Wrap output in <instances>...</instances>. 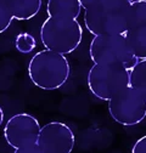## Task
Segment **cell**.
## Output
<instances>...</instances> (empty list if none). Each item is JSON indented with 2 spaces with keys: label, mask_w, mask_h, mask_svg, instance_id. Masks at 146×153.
Masks as SVG:
<instances>
[{
  "label": "cell",
  "mask_w": 146,
  "mask_h": 153,
  "mask_svg": "<svg viewBox=\"0 0 146 153\" xmlns=\"http://www.w3.org/2000/svg\"><path fill=\"white\" fill-rule=\"evenodd\" d=\"M36 46L35 38L29 33H20L15 39V48L21 53H29Z\"/></svg>",
  "instance_id": "5bb4252c"
},
{
  "label": "cell",
  "mask_w": 146,
  "mask_h": 153,
  "mask_svg": "<svg viewBox=\"0 0 146 153\" xmlns=\"http://www.w3.org/2000/svg\"><path fill=\"white\" fill-rule=\"evenodd\" d=\"M124 1H127V3H133V1H135V0H124Z\"/></svg>",
  "instance_id": "ffe728a7"
},
{
  "label": "cell",
  "mask_w": 146,
  "mask_h": 153,
  "mask_svg": "<svg viewBox=\"0 0 146 153\" xmlns=\"http://www.w3.org/2000/svg\"><path fill=\"white\" fill-rule=\"evenodd\" d=\"M107 1H110V0H79V3L84 10H89V9L100 6Z\"/></svg>",
  "instance_id": "e0dca14e"
},
{
  "label": "cell",
  "mask_w": 146,
  "mask_h": 153,
  "mask_svg": "<svg viewBox=\"0 0 146 153\" xmlns=\"http://www.w3.org/2000/svg\"><path fill=\"white\" fill-rule=\"evenodd\" d=\"M129 4L124 0H110L100 6L84 10L85 28L94 36L124 34L128 30Z\"/></svg>",
  "instance_id": "7a4b0ae2"
},
{
  "label": "cell",
  "mask_w": 146,
  "mask_h": 153,
  "mask_svg": "<svg viewBox=\"0 0 146 153\" xmlns=\"http://www.w3.org/2000/svg\"><path fill=\"white\" fill-rule=\"evenodd\" d=\"M132 153H146V135L135 141L132 147Z\"/></svg>",
  "instance_id": "2e32d148"
},
{
  "label": "cell",
  "mask_w": 146,
  "mask_h": 153,
  "mask_svg": "<svg viewBox=\"0 0 146 153\" xmlns=\"http://www.w3.org/2000/svg\"><path fill=\"white\" fill-rule=\"evenodd\" d=\"M3 3L17 21L32 20L42 9V0H3Z\"/></svg>",
  "instance_id": "9c48e42d"
},
{
  "label": "cell",
  "mask_w": 146,
  "mask_h": 153,
  "mask_svg": "<svg viewBox=\"0 0 146 153\" xmlns=\"http://www.w3.org/2000/svg\"><path fill=\"white\" fill-rule=\"evenodd\" d=\"M129 71L123 65H94L88 73V88L95 97L108 102L129 86Z\"/></svg>",
  "instance_id": "277c9868"
},
{
  "label": "cell",
  "mask_w": 146,
  "mask_h": 153,
  "mask_svg": "<svg viewBox=\"0 0 146 153\" xmlns=\"http://www.w3.org/2000/svg\"><path fill=\"white\" fill-rule=\"evenodd\" d=\"M146 26V0H135L128 9V28Z\"/></svg>",
  "instance_id": "4fadbf2b"
},
{
  "label": "cell",
  "mask_w": 146,
  "mask_h": 153,
  "mask_svg": "<svg viewBox=\"0 0 146 153\" xmlns=\"http://www.w3.org/2000/svg\"><path fill=\"white\" fill-rule=\"evenodd\" d=\"M3 122H4V111L1 107H0V126L3 125Z\"/></svg>",
  "instance_id": "d6986e66"
},
{
  "label": "cell",
  "mask_w": 146,
  "mask_h": 153,
  "mask_svg": "<svg viewBox=\"0 0 146 153\" xmlns=\"http://www.w3.org/2000/svg\"><path fill=\"white\" fill-rule=\"evenodd\" d=\"M12 20L13 18H12L10 11L5 6V4L0 0V34L4 33L5 30H7V28L10 27V25L12 22Z\"/></svg>",
  "instance_id": "9a60e30c"
},
{
  "label": "cell",
  "mask_w": 146,
  "mask_h": 153,
  "mask_svg": "<svg viewBox=\"0 0 146 153\" xmlns=\"http://www.w3.org/2000/svg\"><path fill=\"white\" fill-rule=\"evenodd\" d=\"M36 145L43 153H72L76 136L67 124L55 120L42 126Z\"/></svg>",
  "instance_id": "ba28073f"
},
{
  "label": "cell",
  "mask_w": 146,
  "mask_h": 153,
  "mask_svg": "<svg viewBox=\"0 0 146 153\" xmlns=\"http://www.w3.org/2000/svg\"><path fill=\"white\" fill-rule=\"evenodd\" d=\"M83 28L74 18L48 17L40 28V39L45 49L62 55L76 51L82 43Z\"/></svg>",
  "instance_id": "3957f363"
},
{
  "label": "cell",
  "mask_w": 146,
  "mask_h": 153,
  "mask_svg": "<svg viewBox=\"0 0 146 153\" xmlns=\"http://www.w3.org/2000/svg\"><path fill=\"white\" fill-rule=\"evenodd\" d=\"M69 73L71 67L66 56L48 49L38 51L28 63L31 82L46 91L62 88L69 78Z\"/></svg>",
  "instance_id": "6da1fadb"
},
{
  "label": "cell",
  "mask_w": 146,
  "mask_h": 153,
  "mask_svg": "<svg viewBox=\"0 0 146 153\" xmlns=\"http://www.w3.org/2000/svg\"><path fill=\"white\" fill-rule=\"evenodd\" d=\"M42 125L29 113H17L5 123L4 137L13 149L35 145L38 141Z\"/></svg>",
  "instance_id": "52a82bcc"
},
{
  "label": "cell",
  "mask_w": 146,
  "mask_h": 153,
  "mask_svg": "<svg viewBox=\"0 0 146 153\" xmlns=\"http://www.w3.org/2000/svg\"><path fill=\"white\" fill-rule=\"evenodd\" d=\"M79 0H48L46 12L50 17H66L77 20L82 11Z\"/></svg>",
  "instance_id": "30bf717a"
},
{
  "label": "cell",
  "mask_w": 146,
  "mask_h": 153,
  "mask_svg": "<svg viewBox=\"0 0 146 153\" xmlns=\"http://www.w3.org/2000/svg\"><path fill=\"white\" fill-rule=\"evenodd\" d=\"M13 153H43L42 149L38 147V145H32V146H27V147H23V148H18V149H15Z\"/></svg>",
  "instance_id": "ac0fdd59"
},
{
  "label": "cell",
  "mask_w": 146,
  "mask_h": 153,
  "mask_svg": "<svg viewBox=\"0 0 146 153\" xmlns=\"http://www.w3.org/2000/svg\"><path fill=\"white\" fill-rule=\"evenodd\" d=\"M129 86L146 97V60H139L129 71Z\"/></svg>",
  "instance_id": "7c38bea8"
},
{
  "label": "cell",
  "mask_w": 146,
  "mask_h": 153,
  "mask_svg": "<svg viewBox=\"0 0 146 153\" xmlns=\"http://www.w3.org/2000/svg\"><path fill=\"white\" fill-rule=\"evenodd\" d=\"M125 43L138 60H146V26L128 28L124 33Z\"/></svg>",
  "instance_id": "8fae6325"
},
{
  "label": "cell",
  "mask_w": 146,
  "mask_h": 153,
  "mask_svg": "<svg viewBox=\"0 0 146 153\" xmlns=\"http://www.w3.org/2000/svg\"><path fill=\"white\" fill-rule=\"evenodd\" d=\"M89 55L94 65H123L129 69L139 61L128 48L124 34L94 36Z\"/></svg>",
  "instance_id": "5b68a950"
},
{
  "label": "cell",
  "mask_w": 146,
  "mask_h": 153,
  "mask_svg": "<svg viewBox=\"0 0 146 153\" xmlns=\"http://www.w3.org/2000/svg\"><path fill=\"white\" fill-rule=\"evenodd\" d=\"M111 118L124 126H134L146 118V97L128 86L108 101Z\"/></svg>",
  "instance_id": "8992f818"
}]
</instances>
